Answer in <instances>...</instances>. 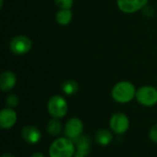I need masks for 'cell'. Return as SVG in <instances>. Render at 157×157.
Returning <instances> with one entry per match:
<instances>
[{"instance_id":"6da1fadb","label":"cell","mask_w":157,"mask_h":157,"mask_svg":"<svg viewBox=\"0 0 157 157\" xmlns=\"http://www.w3.org/2000/svg\"><path fill=\"white\" fill-rule=\"evenodd\" d=\"M136 89L132 83L129 81H121L117 83L112 90V98L121 104H126L131 102L136 96Z\"/></svg>"},{"instance_id":"7a4b0ae2","label":"cell","mask_w":157,"mask_h":157,"mask_svg":"<svg viewBox=\"0 0 157 157\" xmlns=\"http://www.w3.org/2000/svg\"><path fill=\"white\" fill-rule=\"evenodd\" d=\"M75 153V144L67 137L56 139L49 149L50 157H73Z\"/></svg>"},{"instance_id":"3957f363","label":"cell","mask_w":157,"mask_h":157,"mask_svg":"<svg viewBox=\"0 0 157 157\" xmlns=\"http://www.w3.org/2000/svg\"><path fill=\"white\" fill-rule=\"evenodd\" d=\"M135 98L141 105L153 107L157 104V89L152 86H144L136 91Z\"/></svg>"},{"instance_id":"277c9868","label":"cell","mask_w":157,"mask_h":157,"mask_svg":"<svg viewBox=\"0 0 157 157\" xmlns=\"http://www.w3.org/2000/svg\"><path fill=\"white\" fill-rule=\"evenodd\" d=\"M67 102L62 96L56 95L50 98L48 102V111L50 115L55 119H61L67 113Z\"/></svg>"},{"instance_id":"5b68a950","label":"cell","mask_w":157,"mask_h":157,"mask_svg":"<svg viewBox=\"0 0 157 157\" xmlns=\"http://www.w3.org/2000/svg\"><path fill=\"white\" fill-rule=\"evenodd\" d=\"M32 48L31 40L26 35H17L12 38L9 42L10 51L17 55H23L28 53Z\"/></svg>"},{"instance_id":"8992f818","label":"cell","mask_w":157,"mask_h":157,"mask_svg":"<svg viewBox=\"0 0 157 157\" xmlns=\"http://www.w3.org/2000/svg\"><path fill=\"white\" fill-rule=\"evenodd\" d=\"M130 122L128 117L121 112H117L112 115L109 121V127L116 134H122L129 129Z\"/></svg>"},{"instance_id":"52a82bcc","label":"cell","mask_w":157,"mask_h":157,"mask_svg":"<svg viewBox=\"0 0 157 157\" xmlns=\"http://www.w3.org/2000/svg\"><path fill=\"white\" fill-rule=\"evenodd\" d=\"M148 4V0H117L119 9L126 14H132L143 10Z\"/></svg>"},{"instance_id":"ba28073f","label":"cell","mask_w":157,"mask_h":157,"mask_svg":"<svg viewBox=\"0 0 157 157\" xmlns=\"http://www.w3.org/2000/svg\"><path fill=\"white\" fill-rule=\"evenodd\" d=\"M83 129H84V125L82 121L79 120L78 118H72L66 122L63 133L65 137L74 141L79 136H81L83 132Z\"/></svg>"},{"instance_id":"9c48e42d","label":"cell","mask_w":157,"mask_h":157,"mask_svg":"<svg viewBox=\"0 0 157 157\" xmlns=\"http://www.w3.org/2000/svg\"><path fill=\"white\" fill-rule=\"evenodd\" d=\"M73 142L76 147L74 157H86L88 155L92 145V140L88 135H81Z\"/></svg>"},{"instance_id":"30bf717a","label":"cell","mask_w":157,"mask_h":157,"mask_svg":"<svg viewBox=\"0 0 157 157\" xmlns=\"http://www.w3.org/2000/svg\"><path fill=\"white\" fill-rule=\"evenodd\" d=\"M17 121V113L13 109L6 108L0 112V127L4 130L12 128Z\"/></svg>"},{"instance_id":"8fae6325","label":"cell","mask_w":157,"mask_h":157,"mask_svg":"<svg viewBox=\"0 0 157 157\" xmlns=\"http://www.w3.org/2000/svg\"><path fill=\"white\" fill-rule=\"evenodd\" d=\"M21 137L29 144H36L41 139V133L40 130L35 126H25L21 131Z\"/></svg>"},{"instance_id":"7c38bea8","label":"cell","mask_w":157,"mask_h":157,"mask_svg":"<svg viewBox=\"0 0 157 157\" xmlns=\"http://www.w3.org/2000/svg\"><path fill=\"white\" fill-rule=\"evenodd\" d=\"M17 84V76L11 71H5L0 75V88L4 92L10 91Z\"/></svg>"},{"instance_id":"4fadbf2b","label":"cell","mask_w":157,"mask_h":157,"mask_svg":"<svg viewBox=\"0 0 157 157\" xmlns=\"http://www.w3.org/2000/svg\"><path fill=\"white\" fill-rule=\"evenodd\" d=\"M95 140L99 145L106 146V145H109L112 142L113 136L109 131L106 129H99L98 131H97L95 134Z\"/></svg>"},{"instance_id":"5bb4252c","label":"cell","mask_w":157,"mask_h":157,"mask_svg":"<svg viewBox=\"0 0 157 157\" xmlns=\"http://www.w3.org/2000/svg\"><path fill=\"white\" fill-rule=\"evenodd\" d=\"M56 22L61 26H66L70 24L73 19V12L71 9H60L55 16Z\"/></svg>"},{"instance_id":"9a60e30c","label":"cell","mask_w":157,"mask_h":157,"mask_svg":"<svg viewBox=\"0 0 157 157\" xmlns=\"http://www.w3.org/2000/svg\"><path fill=\"white\" fill-rule=\"evenodd\" d=\"M62 89L65 95L72 96V95H75L78 92L79 86L77 84V82L75 80H66L63 83Z\"/></svg>"},{"instance_id":"2e32d148","label":"cell","mask_w":157,"mask_h":157,"mask_svg":"<svg viewBox=\"0 0 157 157\" xmlns=\"http://www.w3.org/2000/svg\"><path fill=\"white\" fill-rule=\"evenodd\" d=\"M47 132H48V133L50 135H52L53 137L58 136L62 132V124H61V122L55 118L50 120L48 121V124H47Z\"/></svg>"},{"instance_id":"e0dca14e","label":"cell","mask_w":157,"mask_h":157,"mask_svg":"<svg viewBox=\"0 0 157 157\" xmlns=\"http://www.w3.org/2000/svg\"><path fill=\"white\" fill-rule=\"evenodd\" d=\"M6 105L10 108V109H14L18 105V98L17 95L15 94H10L9 96H7V98H6Z\"/></svg>"},{"instance_id":"ac0fdd59","label":"cell","mask_w":157,"mask_h":157,"mask_svg":"<svg viewBox=\"0 0 157 157\" xmlns=\"http://www.w3.org/2000/svg\"><path fill=\"white\" fill-rule=\"evenodd\" d=\"M56 6L60 9H71L74 5V0H54Z\"/></svg>"},{"instance_id":"d6986e66","label":"cell","mask_w":157,"mask_h":157,"mask_svg":"<svg viewBox=\"0 0 157 157\" xmlns=\"http://www.w3.org/2000/svg\"><path fill=\"white\" fill-rule=\"evenodd\" d=\"M150 138L153 142L157 144V124L152 127V129L150 131Z\"/></svg>"},{"instance_id":"ffe728a7","label":"cell","mask_w":157,"mask_h":157,"mask_svg":"<svg viewBox=\"0 0 157 157\" xmlns=\"http://www.w3.org/2000/svg\"><path fill=\"white\" fill-rule=\"evenodd\" d=\"M143 12H144V15H145L147 17H152L155 14V10H154L153 6H146L145 7H144Z\"/></svg>"},{"instance_id":"44dd1931","label":"cell","mask_w":157,"mask_h":157,"mask_svg":"<svg viewBox=\"0 0 157 157\" xmlns=\"http://www.w3.org/2000/svg\"><path fill=\"white\" fill-rule=\"evenodd\" d=\"M31 157H45V155L41 153H35L31 155Z\"/></svg>"},{"instance_id":"7402d4cb","label":"cell","mask_w":157,"mask_h":157,"mask_svg":"<svg viewBox=\"0 0 157 157\" xmlns=\"http://www.w3.org/2000/svg\"><path fill=\"white\" fill-rule=\"evenodd\" d=\"M2 157H15L13 155H11V154H9V153H6V154H4Z\"/></svg>"},{"instance_id":"603a6c76","label":"cell","mask_w":157,"mask_h":157,"mask_svg":"<svg viewBox=\"0 0 157 157\" xmlns=\"http://www.w3.org/2000/svg\"><path fill=\"white\" fill-rule=\"evenodd\" d=\"M4 6V0H0V8H3Z\"/></svg>"}]
</instances>
